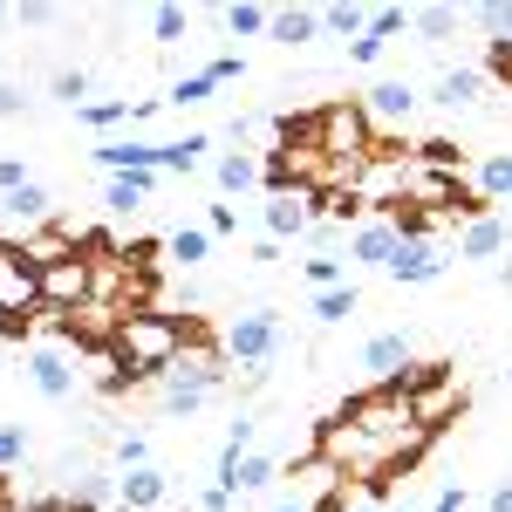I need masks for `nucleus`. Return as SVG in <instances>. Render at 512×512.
<instances>
[{
	"instance_id": "f704fd0d",
	"label": "nucleus",
	"mask_w": 512,
	"mask_h": 512,
	"mask_svg": "<svg viewBox=\"0 0 512 512\" xmlns=\"http://www.w3.org/2000/svg\"><path fill=\"white\" fill-rule=\"evenodd\" d=\"M21 458H28V431L21 424H0V472H14Z\"/></svg>"
},
{
	"instance_id": "c9c22d12",
	"label": "nucleus",
	"mask_w": 512,
	"mask_h": 512,
	"mask_svg": "<svg viewBox=\"0 0 512 512\" xmlns=\"http://www.w3.org/2000/svg\"><path fill=\"white\" fill-rule=\"evenodd\" d=\"M403 28H410V14H403V7H376V14H369V35H376V41L403 35Z\"/></svg>"
},
{
	"instance_id": "1a4fd4ad",
	"label": "nucleus",
	"mask_w": 512,
	"mask_h": 512,
	"mask_svg": "<svg viewBox=\"0 0 512 512\" xmlns=\"http://www.w3.org/2000/svg\"><path fill=\"white\" fill-rule=\"evenodd\" d=\"M260 219H267V239H308V226H315V212H308V198L301 192H267V205H260Z\"/></svg>"
},
{
	"instance_id": "4be33fe9",
	"label": "nucleus",
	"mask_w": 512,
	"mask_h": 512,
	"mask_svg": "<svg viewBox=\"0 0 512 512\" xmlns=\"http://www.w3.org/2000/svg\"><path fill=\"white\" fill-rule=\"evenodd\" d=\"M274 478H280V458H274V451H246V458L233 465V478H226V492H233V499H239V492H267Z\"/></svg>"
},
{
	"instance_id": "c756f323",
	"label": "nucleus",
	"mask_w": 512,
	"mask_h": 512,
	"mask_svg": "<svg viewBox=\"0 0 512 512\" xmlns=\"http://www.w3.org/2000/svg\"><path fill=\"white\" fill-rule=\"evenodd\" d=\"M110 458H117V472H137V465H151V437H144V431H117Z\"/></svg>"
},
{
	"instance_id": "473e14b6",
	"label": "nucleus",
	"mask_w": 512,
	"mask_h": 512,
	"mask_svg": "<svg viewBox=\"0 0 512 512\" xmlns=\"http://www.w3.org/2000/svg\"><path fill=\"white\" fill-rule=\"evenodd\" d=\"M48 89H55V96H62L76 117L89 110V76H82V69H55V82H48Z\"/></svg>"
},
{
	"instance_id": "49530a36",
	"label": "nucleus",
	"mask_w": 512,
	"mask_h": 512,
	"mask_svg": "<svg viewBox=\"0 0 512 512\" xmlns=\"http://www.w3.org/2000/svg\"><path fill=\"white\" fill-rule=\"evenodd\" d=\"M499 287H506V294H512V267H499Z\"/></svg>"
},
{
	"instance_id": "412c9836",
	"label": "nucleus",
	"mask_w": 512,
	"mask_h": 512,
	"mask_svg": "<svg viewBox=\"0 0 512 512\" xmlns=\"http://www.w3.org/2000/svg\"><path fill=\"white\" fill-rule=\"evenodd\" d=\"M205 151H212V137H205V130H192V137H171V144H158V171H171V178H192L198 164H205Z\"/></svg>"
},
{
	"instance_id": "aec40b11",
	"label": "nucleus",
	"mask_w": 512,
	"mask_h": 512,
	"mask_svg": "<svg viewBox=\"0 0 512 512\" xmlns=\"http://www.w3.org/2000/svg\"><path fill=\"white\" fill-rule=\"evenodd\" d=\"M478 96H485V76L478 69H444L431 82V103H444V110H472Z\"/></svg>"
},
{
	"instance_id": "f8f14e48",
	"label": "nucleus",
	"mask_w": 512,
	"mask_h": 512,
	"mask_svg": "<svg viewBox=\"0 0 512 512\" xmlns=\"http://www.w3.org/2000/svg\"><path fill=\"white\" fill-rule=\"evenodd\" d=\"M417 103H424V96H417V89H410L403 76H383L376 89H369V96H362L369 123H410V110H417Z\"/></svg>"
},
{
	"instance_id": "58836bf2",
	"label": "nucleus",
	"mask_w": 512,
	"mask_h": 512,
	"mask_svg": "<svg viewBox=\"0 0 512 512\" xmlns=\"http://www.w3.org/2000/svg\"><path fill=\"white\" fill-rule=\"evenodd\" d=\"M233 226H239V212H233V205H212V212H205V233H212V239H226Z\"/></svg>"
},
{
	"instance_id": "4c0bfd02",
	"label": "nucleus",
	"mask_w": 512,
	"mask_h": 512,
	"mask_svg": "<svg viewBox=\"0 0 512 512\" xmlns=\"http://www.w3.org/2000/svg\"><path fill=\"white\" fill-rule=\"evenodd\" d=\"M21 185H35V178H28V164H21V158H0V198L21 192Z\"/></svg>"
},
{
	"instance_id": "ea45409f",
	"label": "nucleus",
	"mask_w": 512,
	"mask_h": 512,
	"mask_svg": "<svg viewBox=\"0 0 512 512\" xmlns=\"http://www.w3.org/2000/svg\"><path fill=\"white\" fill-rule=\"evenodd\" d=\"M383 48H390V41H376V35H362L349 48V62H362V69H369V62H383Z\"/></svg>"
},
{
	"instance_id": "0eeeda50",
	"label": "nucleus",
	"mask_w": 512,
	"mask_h": 512,
	"mask_svg": "<svg viewBox=\"0 0 512 512\" xmlns=\"http://www.w3.org/2000/svg\"><path fill=\"white\" fill-rule=\"evenodd\" d=\"M396 246H403L396 219H362V226L349 233V260H355V267H383V274H390Z\"/></svg>"
},
{
	"instance_id": "a211bd4d",
	"label": "nucleus",
	"mask_w": 512,
	"mask_h": 512,
	"mask_svg": "<svg viewBox=\"0 0 512 512\" xmlns=\"http://www.w3.org/2000/svg\"><path fill=\"white\" fill-rule=\"evenodd\" d=\"M315 35H321V7H274L267 41H280V48H308Z\"/></svg>"
},
{
	"instance_id": "de8ad7c7",
	"label": "nucleus",
	"mask_w": 512,
	"mask_h": 512,
	"mask_svg": "<svg viewBox=\"0 0 512 512\" xmlns=\"http://www.w3.org/2000/svg\"><path fill=\"white\" fill-rule=\"evenodd\" d=\"M349 512H383V506H376V499H362V506H349Z\"/></svg>"
},
{
	"instance_id": "2f4dec72",
	"label": "nucleus",
	"mask_w": 512,
	"mask_h": 512,
	"mask_svg": "<svg viewBox=\"0 0 512 512\" xmlns=\"http://www.w3.org/2000/svg\"><path fill=\"white\" fill-rule=\"evenodd\" d=\"M82 123H89V130H117V123H130V96H103V103H89Z\"/></svg>"
},
{
	"instance_id": "423d86ee",
	"label": "nucleus",
	"mask_w": 512,
	"mask_h": 512,
	"mask_svg": "<svg viewBox=\"0 0 512 512\" xmlns=\"http://www.w3.org/2000/svg\"><path fill=\"white\" fill-rule=\"evenodd\" d=\"M21 369H28V383H35L48 403H76V362H69L62 349L28 342V349H21Z\"/></svg>"
},
{
	"instance_id": "6e6552de",
	"label": "nucleus",
	"mask_w": 512,
	"mask_h": 512,
	"mask_svg": "<svg viewBox=\"0 0 512 512\" xmlns=\"http://www.w3.org/2000/svg\"><path fill=\"white\" fill-rule=\"evenodd\" d=\"M164 499H171V478L158 465L117 472V512H164Z\"/></svg>"
},
{
	"instance_id": "20e7f679",
	"label": "nucleus",
	"mask_w": 512,
	"mask_h": 512,
	"mask_svg": "<svg viewBox=\"0 0 512 512\" xmlns=\"http://www.w3.org/2000/svg\"><path fill=\"white\" fill-rule=\"evenodd\" d=\"M219 349H226V362H239V369L274 362L280 355V315L274 308H246V315H233L226 328H219Z\"/></svg>"
},
{
	"instance_id": "a18cd8bd",
	"label": "nucleus",
	"mask_w": 512,
	"mask_h": 512,
	"mask_svg": "<svg viewBox=\"0 0 512 512\" xmlns=\"http://www.w3.org/2000/svg\"><path fill=\"white\" fill-rule=\"evenodd\" d=\"M267 512H308V506H301V499H274Z\"/></svg>"
},
{
	"instance_id": "37998d69",
	"label": "nucleus",
	"mask_w": 512,
	"mask_h": 512,
	"mask_svg": "<svg viewBox=\"0 0 512 512\" xmlns=\"http://www.w3.org/2000/svg\"><path fill=\"white\" fill-rule=\"evenodd\" d=\"M205 76H212V82H233V76H239V55H219V62L205 69Z\"/></svg>"
},
{
	"instance_id": "72a5a7b5",
	"label": "nucleus",
	"mask_w": 512,
	"mask_h": 512,
	"mask_svg": "<svg viewBox=\"0 0 512 512\" xmlns=\"http://www.w3.org/2000/svg\"><path fill=\"white\" fill-rule=\"evenodd\" d=\"M212 89H219V82H212L205 69H198V76L171 82V96H164V103H178V110H185V103H212Z\"/></svg>"
},
{
	"instance_id": "9d476101",
	"label": "nucleus",
	"mask_w": 512,
	"mask_h": 512,
	"mask_svg": "<svg viewBox=\"0 0 512 512\" xmlns=\"http://www.w3.org/2000/svg\"><path fill=\"white\" fill-rule=\"evenodd\" d=\"M0 212H7V233H14V246L55 219V205H48V192H41V185H21V192H7V198H0Z\"/></svg>"
},
{
	"instance_id": "a878e982",
	"label": "nucleus",
	"mask_w": 512,
	"mask_h": 512,
	"mask_svg": "<svg viewBox=\"0 0 512 512\" xmlns=\"http://www.w3.org/2000/svg\"><path fill=\"white\" fill-rule=\"evenodd\" d=\"M301 280H308L315 294H328V287H349V267H342L335 253H315V260H301Z\"/></svg>"
},
{
	"instance_id": "c03bdc74",
	"label": "nucleus",
	"mask_w": 512,
	"mask_h": 512,
	"mask_svg": "<svg viewBox=\"0 0 512 512\" xmlns=\"http://www.w3.org/2000/svg\"><path fill=\"white\" fill-rule=\"evenodd\" d=\"M485 512H512V485H492V499H485Z\"/></svg>"
},
{
	"instance_id": "e433bc0d",
	"label": "nucleus",
	"mask_w": 512,
	"mask_h": 512,
	"mask_svg": "<svg viewBox=\"0 0 512 512\" xmlns=\"http://www.w3.org/2000/svg\"><path fill=\"white\" fill-rule=\"evenodd\" d=\"M151 35L178 41V35H185V7H158V14H151Z\"/></svg>"
},
{
	"instance_id": "39448f33",
	"label": "nucleus",
	"mask_w": 512,
	"mask_h": 512,
	"mask_svg": "<svg viewBox=\"0 0 512 512\" xmlns=\"http://www.w3.org/2000/svg\"><path fill=\"white\" fill-rule=\"evenodd\" d=\"M287 485H294V499H301V506H321V499H342V492H349L342 465H328V458H321L315 444L287 458Z\"/></svg>"
},
{
	"instance_id": "9b49d317",
	"label": "nucleus",
	"mask_w": 512,
	"mask_h": 512,
	"mask_svg": "<svg viewBox=\"0 0 512 512\" xmlns=\"http://www.w3.org/2000/svg\"><path fill=\"white\" fill-rule=\"evenodd\" d=\"M444 274V253H437V239H403L390 260V280H403V287H431V280Z\"/></svg>"
},
{
	"instance_id": "cd10ccee",
	"label": "nucleus",
	"mask_w": 512,
	"mask_h": 512,
	"mask_svg": "<svg viewBox=\"0 0 512 512\" xmlns=\"http://www.w3.org/2000/svg\"><path fill=\"white\" fill-rule=\"evenodd\" d=\"M226 28H233V41H253V35H267L274 28V7H226Z\"/></svg>"
},
{
	"instance_id": "393cba45",
	"label": "nucleus",
	"mask_w": 512,
	"mask_h": 512,
	"mask_svg": "<svg viewBox=\"0 0 512 512\" xmlns=\"http://www.w3.org/2000/svg\"><path fill=\"white\" fill-rule=\"evenodd\" d=\"M321 28L328 35H342L355 48V41L369 35V7H355V0H335V7H321Z\"/></svg>"
},
{
	"instance_id": "7c9ffc66",
	"label": "nucleus",
	"mask_w": 512,
	"mask_h": 512,
	"mask_svg": "<svg viewBox=\"0 0 512 512\" xmlns=\"http://www.w3.org/2000/svg\"><path fill=\"white\" fill-rule=\"evenodd\" d=\"M478 28L492 35V48H512V0H485L478 7Z\"/></svg>"
},
{
	"instance_id": "ddd939ff",
	"label": "nucleus",
	"mask_w": 512,
	"mask_h": 512,
	"mask_svg": "<svg viewBox=\"0 0 512 512\" xmlns=\"http://www.w3.org/2000/svg\"><path fill=\"white\" fill-rule=\"evenodd\" d=\"M212 185L226 198L253 192V185H267V158H253V151H226V158H212Z\"/></svg>"
},
{
	"instance_id": "c85d7f7f",
	"label": "nucleus",
	"mask_w": 512,
	"mask_h": 512,
	"mask_svg": "<svg viewBox=\"0 0 512 512\" xmlns=\"http://www.w3.org/2000/svg\"><path fill=\"white\" fill-rule=\"evenodd\" d=\"M410 28L424 41H451V28H458V7H417L410 14Z\"/></svg>"
},
{
	"instance_id": "6ab92c4d",
	"label": "nucleus",
	"mask_w": 512,
	"mask_h": 512,
	"mask_svg": "<svg viewBox=\"0 0 512 512\" xmlns=\"http://www.w3.org/2000/svg\"><path fill=\"white\" fill-rule=\"evenodd\" d=\"M410 158L424 164V171H444V178H465V164H472V151H465L458 137H424V144H410Z\"/></svg>"
},
{
	"instance_id": "f03ea898",
	"label": "nucleus",
	"mask_w": 512,
	"mask_h": 512,
	"mask_svg": "<svg viewBox=\"0 0 512 512\" xmlns=\"http://www.w3.org/2000/svg\"><path fill=\"white\" fill-rule=\"evenodd\" d=\"M390 390L410 403V417H417V424H424L431 437L444 431V424H451L458 410H465V383H458V362H444V355H437V362H410L403 376H390Z\"/></svg>"
},
{
	"instance_id": "7ed1b4c3",
	"label": "nucleus",
	"mask_w": 512,
	"mask_h": 512,
	"mask_svg": "<svg viewBox=\"0 0 512 512\" xmlns=\"http://www.w3.org/2000/svg\"><path fill=\"white\" fill-rule=\"evenodd\" d=\"M35 301H41L48 321L82 315V308L96 301V260H89V253H62V260L35 267Z\"/></svg>"
},
{
	"instance_id": "dca6fc26",
	"label": "nucleus",
	"mask_w": 512,
	"mask_h": 512,
	"mask_svg": "<svg viewBox=\"0 0 512 512\" xmlns=\"http://www.w3.org/2000/svg\"><path fill=\"white\" fill-rule=\"evenodd\" d=\"M362 369H376V383H390V376H403L410 369V335H369L362 342Z\"/></svg>"
},
{
	"instance_id": "a19ab883",
	"label": "nucleus",
	"mask_w": 512,
	"mask_h": 512,
	"mask_svg": "<svg viewBox=\"0 0 512 512\" xmlns=\"http://www.w3.org/2000/svg\"><path fill=\"white\" fill-rule=\"evenodd\" d=\"M0 117H28V96L14 82H0Z\"/></svg>"
},
{
	"instance_id": "b1692460",
	"label": "nucleus",
	"mask_w": 512,
	"mask_h": 512,
	"mask_svg": "<svg viewBox=\"0 0 512 512\" xmlns=\"http://www.w3.org/2000/svg\"><path fill=\"white\" fill-rule=\"evenodd\" d=\"M164 253H171V267L192 274V267L212 260V233H205V226H178V233H164Z\"/></svg>"
},
{
	"instance_id": "f257e3e1",
	"label": "nucleus",
	"mask_w": 512,
	"mask_h": 512,
	"mask_svg": "<svg viewBox=\"0 0 512 512\" xmlns=\"http://www.w3.org/2000/svg\"><path fill=\"white\" fill-rule=\"evenodd\" d=\"M198 342H205L198 321L171 315V308H130V315L117 321V335H110V355H117L130 390H151V383H164Z\"/></svg>"
},
{
	"instance_id": "79ce46f5",
	"label": "nucleus",
	"mask_w": 512,
	"mask_h": 512,
	"mask_svg": "<svg viewBox=\"0 0 512 512\" xmlns=\"http://www.w3.org/2000/svg\"><path fill=\"white\" fill-rule=\"evenodd\" d=\"M14 21H21V28H48V21H55V7H14Z\"/></svg>"
},
{
	"instance_id": "f3484780",
	"label": "nucleus",
	"mask_w": 512,
	"mask_h": 512,
	"mask_svg": "<svg viewBox=\"0 0 512 512\" xmlns=\"http://www.w3.org/2000/svg\"><path fill=\"white\" fill-rule=\"evenodd\" d=\"M96 164L110 171V178H130V171H158V144H137V137H110Z\"/></svg>"
},
{
	"instance_id": "2eb2a0df",
	"label": "nucleus",
	"mask_w": 512,
	"mask_h": 512,
	"mask_svg": "<svg viewBox=\"0 0 512 512\" xmlns=\"http://www.w3.org/2000/svg\"><path fill=\"white\" fill-rule=\"evenodd\" d=\"M472 192L499 212V205H512V151H485V158L472 164Z\"/></svg>"
},
{
	"instance_id": "bb28decb",
	"label": "nucleus",
	"mask_w": 512,
	"mask_h": 512,
	"mask_svg": "<svg viewBox=\"0 0 512 512\" xmlns=\"http://www.w3.org/2000/svg\"><path fill=\"white\" fill-rule=\"evenodd\" d=\"M355 308H362V294H355V287H328V294H315V321H321V328L349 321Z\"/></svg>"
},
{
	"instance_id": "5701e85b",
	"label": "nucleus",
	"mask_w": 512,
	"mask_h": 512,
	"mask_svg": "<svg viewBox=\"0 0 512 512\" xmlns=\"http://www.w3.org/2000/svg\"><path fill=\"white\" fill-rule=\"evenodd\" d=\"M158 178H164V171H130V178H110V185H103V205H110V212H137L144 198L158 192Z\"/></svg>"
},
{
	"instance_id": "4468645a",
	"label": "nucleus",
	"mask_w": 512,
	"mask_h": 512,
	"mask_svg": "<svg viewBox=\"0 0 512 512\" xmlns=\"http://www.w3.org/2000/svg\"><path fill=\"white\" fill-rule=\"evenodd\" d=\"M506 219L499 212H485V219H472V226H458V260H499L506 253Z\"/></svg>"
}]
</instances>
